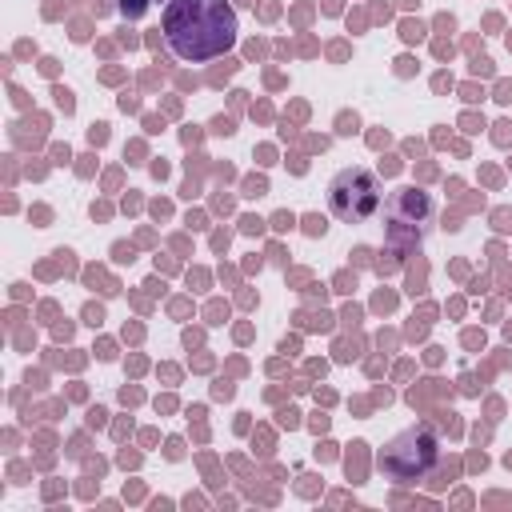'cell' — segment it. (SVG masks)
<instances>
[{"label": "cell", "instance_id": "1", "mask_svg": "<svg viewBox=\"0 0 512 512\" xmlns=\"http://www.w3.org/2000/svg\"><path fill=\"white\" fill-rule=\"evenodd\" d=\"M160 32L176 60L204 64L236 44V8L228 0H168Z\"/></svg>", "mask_w": 512, "mask_h": 512}, {"label": "cell", "instance_id": "2", "mask_svg": "<svg viewBox=\"0 0 512 512\" xmlns=\"http://www.w3.org/2000/svg\"><path fill=\"white\" fill-rule=\"evenodd\" d=\"M440 460V436L432 424H412L404 432H396L384 448H380V472L392 484H416L424 480Z\"/></svg>", "mask_w": 512, "mask_h": 512}, {"label": "cell", "instance_id": "3", "mask_svg": "<svg viewBox=\"0 0 512 512\" xmlns=\"http://www.w3.org/2000/svg\"><path fill=\"white\" fill-rule=\"evenodd\" d=\"M380 204H384V188H380L372 168L352 164L328 180V212L340 224H364L380 212Z\"/></svg>", "mask_w": 512, "mask_h": 512}, {"label": "cell", "instance_id": "4", "mask_svg": "<svg viewBox=\"0 0 512 512\" xmlns=\"http://www.w3.org/2000/svg\"><path fill=\"white\" fill-rule=\"evenodd\" d=\"M384 216H388V244L412 248V244H420L424 228L432 224V196L412 188V184L396 188L384 204Z\"/></svg>", "mask_w": 512, "mask_h": 512}, {"label": "cell", "instance_id": "5", "mask_svg": "<svg viewBox=\"0 0 512 512\" xmlns=\"http://www.w3.org/2000/svg\"><path fill=\"white\" fill-rule=\"evenodd\" d=\"M120 12H124L128 20H136V16L144 12V0H120Z\"/></svg>", "mask_w": 512, "mask_h": 512}, {"label": "cell", "instance_id": "6", "mask_svg": "<svg viewBox=\"0 0 512 512\" xmlns=\"http://www.w3.org/2000/svg\"><path fill=\"white\" fill-rule=\"evenodd\" d=\"M164 4H168V0H164Z\"/></svg>", "mask_w": 512, "mask_h": 512}]
</instances>
